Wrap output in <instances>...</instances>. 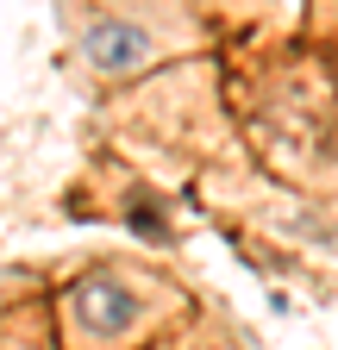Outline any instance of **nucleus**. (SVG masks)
Here are the masks:
<instances>
[{"mask_svg": "<svg viewBox=\"0 0 338 350\" xmlns=\"http://www.w3.org/2000/svg\"><path fill=\"white\" fill-rule=\"evenodd\" d=\"M138 313H144L138 288L125 282V275H113V269L81 275V282L69 288V319L88 332V338H125V332L138 325Z\"/></svg>", "mask_w": 338, "mask_h": 350, "instance_id": "obj_1", "label": "nucleus"}, {"mask_svg": "<svg viewBox=\"0 0 338 350\" xmlns=\"http://www.w3.org/2000/svg\"><path fill=\"white\" fill-rule=\"evenodd\" d=\"M81 57H88V69H101V75H132V69H144L157 57V38L138 19L94 13L88 25H81Z\"/></svg>", "mask_w": 338, "mask_h": 350, "instance_id": "obj_2", "label": "nucleus"}]
</instances>
